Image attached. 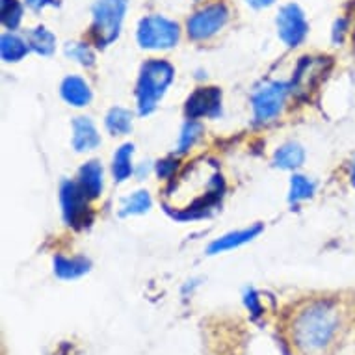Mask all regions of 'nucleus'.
<instances>
[{
  "instance_id": "obj_1",
  "label": "nucleus",
  "mask_w": 355,
  "mask_h": 355,
  "mask_svg": "<svg viewBox=\"0 0 355 355\" xmlns=\"http://www.w3.org/2000/svg\"><path fill=\"white\" fill-rule=\"evenodd\" d=\"M223 179L216 162L212 160H196L188 164L177 181H173L164 193V205L169 212L179 218L203 214L221 198Z\"/></svg>"
},
{
  "instance_id": "obj_2",
  "label": "nucleus",
  "mask_w": 355,
  "mask_h": 355,
  "mask_svg": "<svg viewBox=\"0 0 355 355\" xmlns=\"http://www.w3.org/2000/svg\"><path fill=\"white\" fill-rule=\"evenodd\" d=\"M343 326V313L333 300H315L297 311L291 324L292 346L302 355H322L331 348Z\"/></svg>"
},
{
  "instance_id": "obj_3",
  "label": "nucleus",
  "mask_w": 355,
  "mask_h": 355,
  "mask_svg": "<svg viewBox=\"0 0 355 355\" xmlns=\"http://www.w3.org/2000/svg\"><path fill=\"white\" fill-rule=\"evenodd\" d=\"M175 71L171 64L164 60H149L141 67V76L138 82V106L140 114H149L155 108L157 101L166 94V89L173 80Z\"/></svg>"
},
{
  "instance_id": "obj_4",
  "label": "nucleus",
  "mask_w": 355,
  "mask_h": 355,
  "mask_svg": "<svg viewBox=\"0 0 355 355\" xmlns=\"http://www.w3.org/2000/svg\"><path fill=\"white\" fill-rule=\"evenodd\" d=\"M127 0H97L94 8V35L99 47L116 40L121 28Z\"/></svg>"
},
{
  "instance_id": "obj_5",
  "label": "nucleus",
  "mask_w": 355,
  "mask_h": 355,
  "mask_svg": "<svg viewBox=\"0 0 355 355\" xmlns=\"http://www.w3.org/2000/svg\"><path fill=\"white\" fill-rule=\"evenodd\" d=\"M179 40V26L166 17L151 15L141 21L138 41L146 49H169Z\"/></svg>"
},
{
  "instance_id": "obj_6",
  "label": "nucleus",
  "mask_w": 355,
  "mask_h": 355,
  "mask_svg": "<svg viewBox=\"0 0 355 355\" xmlns=\"http://www.w3.org/2000/svg\"><path fill=\"white\" fill-rule=\"evenodd\" d=\"M229 12L223 4H212L205 10L198 12L190 21H188V35L192 40H209L214 34H218L223 24L227 23Z\"/></svg>"
},
{
  "instance_id": "obj_7",
  "label": "nucleus",
  "mask_w": 355,
  "mask_h": 355,
  "mask_svg": "<svg viewBox=\"0 0 355 355\" xmlns=\"http://www.w3.org/2000/svg\"><path fill=\"white\" fill-rule=\"evenodd\" d=\"M277 30H279V37L288 47H296L297 43H302L307 34V23L302 10L294 4L283 8L277 15Z\"/></svg>"
},
{
  "instance_id": "obj_8",
  "label": "nucleus",
  "mask_w": 355,
  "mask_h": 355,
  "mask_svg": "<svg viewBox=\"0 0 355 355\" xmlns=\"http://www.w3.org/2000/svg\"><path fill=\"white\" fill-rule=\"evenodd\" d=\"M286 86L285 84H270L262 87L261 92L253 97L257 121H268L279 114L281 106L285 103Z\"/></svg>"
},
{
  "instance_id": "obj_9",
  "label": "nucleus",
  "mask_w": 355,
  "mask_h": 355,
  "mask_svg": "<svg viewBox=\"0 0 355 355\" xmlns=\"http://www.w3.org/2000/svg\"><path fill=\"white\" fill-rule=\"evenodd\" d=\"M87 196L82 190V187L75 182H64L62 187V205H64L65 220L69 225H78L86 220L87 210Z\"/></svg>"
},
{
  "instance_id": "obj_10",
  "label": "nucleus",
  "mask_w": 355,
  "mask_h": 355,
  "mask_svg": "<svg viewBox=\"0 0 355 355\" xmlns=\"http://www.w3.org/2000/svg\"><path fill=\"white\" fill-rule=\"evenodd\" d=\"M221 94L218 87H199L193 92L187 103V114L190 119H198L203 116H216L220 110Z\"/></svg>"
},
{
  "instance_id": "obj_11",
  "label": "nucleus",
  "mask_w": 355,
  "mask_h": 355,
  "mask_svg": "<svg viewBox=\"0 0 355 355\" xmlns=\"http://www.w3.org/2000/svg\"><path fill=\"white\" fill-rule=\"evenodd\" d=\"M324 73H326V69H324V58H303L302 64L297 65L292 86L296 87L297 94L309 92V89H313L322 80Z\"/></svg>"
},
{
  "instance_id": "obj_12",
  "label": "nucleus",
  "mask_w": 355,
  "mask_h": 355,
  "mask_svg": "<svg viewBox=\"0 0 355 355\" xmlns=\"http://www.w3.org/2000/svg\"><path fill=\"white\" fill-rule=\"evenodd\" d=\"M75 136H73V146L76 151H89L101 144V138L95 130L94 123L86 117H78L75 121Z\"/></svg>"
},
{
  "instance_id": "obj_13",
  "label": "nucleus",
  "mask_w": 355,
  "mask_h": 355,
  "mask_svg": "<svg viewBox=\"0 0 355 355\" xmlns=\"http://www.w3.org/2000/svg\"><path fill=\"white\" fill-rule=\"evenodd\" d=\"M62 97L73 106H86L92 99V92L86 82L78 76H69L62 84Z\"/></svg>"
},
{
  "instance_id": "obj_14",
  "label": "nucleus",
  "mask_w": 355,
  "mask_h": 355,
  "mask_svg": "<svg viewBox=\"0 0 355 355\" xmlns=\"http://www.w3.org/2000/svg\"><path fill=\"white\" fill-rule=\"evenodd\" d=\"M80 187L87 198H97L103 190V168L99 162H87L80 169Z\"/></svg>"
},
{
  "instance_id": "obj_15",
  "label": "nucleus",
  "mask_w": 355,
  "mask_h": 355,
  "mask_svg": "<svg viewBox=\"0 0 355 355\" xmlns=\"http://www.w3.org/2000/svg\"><path fill=\"white\" fill-rule=\"evenodd\" d=\"M89 270V261L84 257H75V259H65V257H56L54 259V272L62 279H75L80 277Z\"/></svg>"
},
{
  "instance_id": "obj_16",
  "label": "nucleus",
  "mask_w": 355,
  "mask_h": 355,
  "mask_svg": "<svg viewBox=\"0 0 355 355\" xmlns=\"http://www.w3.org/2000/svg\"><path fill=\"white\" fill-rule=\"evenodd\" d=\"M261 225H255V227L245 229V231H239V233H231L225 234L223 239H218L216 242H212L209 248V253H220V251L225 250H233V248H239V245L245 244V242H250L253 236L261 233Z\"/></svg>"
},
{
  "instance_id": "obj_17",
  "label": "nucleus",
  "mask_w": 355,
  "mask_h": 355,
  "mask_svg": "<svg viewBox=\"0 0 355 355\" xmlns=\"http://www.w3.org/2000/svg\"><path fill=\"white\" fill-rule=\"evenodd\" d=\"M0 43H2L0 45V49H2V58L6 60V62H19L21 58H24V54L28 53V45L21 37H17V35H2Z\"/></svg>"
},
{
  "instance_id": "obj_18",
  "label": "nucleus",
  "mask_w": 355,
  "mask_h": 355,
  "mask_svg": "<svg viewBox=\"0 0 355 355\" xmlns=\"http://www.w3.org/2000/svg\"><path fill=\"white\" fill-rule=\"evenodd\" d=\"M303 158H305V153L296 144H288V146L281 147L279 151L275 153V164L285 169L297 168L303 162Z\"/></svg>"
},
{
  "instance_id": "obj_19",
  "label": "nucleus",
  "mask_w": 355,
  "mask_h": 355,
  "mask_svg": "<svg viewBox=\"0 0 355 355\" xmlns=\"http://www.w3.org/2000/svg\"><path fill=\"white\" fill-rule=\"evenodd\" d=\"M132 149L135 147L127 144L114 157V177H116L117 181H125L132 173V162H130L132 160Z\"/></svg>"
},
{
  "instance_id": "obj_20",
  "label": "nucleus",
  "mask_w": 355,
  "mask_h": 355,
  "mask_svg": "<svg viewBox=\"0 0 355 355\" xmlns=\"http://www.w3.org/2000/svg\"><path fill=\"white\" fill-rule=\"evenodd\" d=\"M28 43L35 53L51 54L54 51V47H56V37L47 28L41 26V28H35L30 32Z\"/></svg>"
},
{
  "instance_id": "obj_21",
  "label": "nucleus",
  "mask_w": 355,
  "mask_h": 355,
  "mask_svg": "<svg viewBox=\"0 0 355 355\" xmlns=\"http://www.w3.org/2000/svg\"><path fill=\"white\" fill-rule=\"evenodd\" d=\"M106 127L114 135H127L130 127H132V116L130 112L123 110V108H114L106 117Z\"/></svg>"
},
{
  "instance_id": "obj_22",
  "label": "nucleus",
  "mask_w": 355,
  "mask_h": 355,
  "mask_svg": "<svg viewBox=\"0 0 355 355\" xmlns=\"http://www.w3.org/2000/svg\"><path fill=\"white\" fill-rule=\"evenodd\" d=\"M315 192V182H311L309 179L302 177V175H296L292 177L291 184V201H302V199H307L313 196Z\"/></svg>"
},
{
  "instance_id": "obj_23",
  "label": "nucleus",
  "mask_w": 355,
  "mask_h": 355,
  "mask_svg": "<svg viewBox=\"0 0 355 355\" xmlns=\"http://www.w3.org/2000/svg\"><path fill=\"white\" fill-rule=\"evenodd\" d=\"M21 17H23V8L17 0H2V23L8 28H17Z\"/></svg>"
},
{
  "instance_id": "obj_24",
  "label": "nucleus",
  "mask_w": 355,
  "mask_h": 355,
  "mask_svg": "<svg viewBox=\"0 0 355 355\" xmlns=\"http://www.w3.org/2000/svg\"><path fill=\"white\" fill-rule=\"evenodd\" d=\"M151 207V198L147 192H138L132 198L127 199V203L123 207V214H141Z\"/></svg>"
},
{
  "instance_id": "obj_25",
  "label": "nucleus",
  "mask_w": 355,
  "mask_h": 355,
  "mask_svg": "<svg viewBox=\"0 0 355 355\" xmlns=\"http://www.w3.org/2000/svg\"><path fill=\"white\" fill-rule=\"evenodd\" d=\"M199 132H201V125H199V123L196 121L187 123V127H184V130H182L181 141H179V151H187L188 147L198 140Z\"/></svg>"
},
{
  "instance_id": "obj_26",
  "label": "nucleus",
  "mask_w": 355,
  "mask_h": 355,
  "mask_svg": "<svg viewBox=\"0 0 355 355\" xmlns=\"http://www.w3.org/2000/svg\"><path fill=\"white\" fill-rule=\"evenodd\" d=\"M67 54L73 56V58H76L80 64L84 65L94 64V54H92V51H89L86 45H75V47L67 49Z\"/></svg>"
},
{
  "instance_id": "obj_27",
  "label": "nucleus",
  "mask_w": 355,
  "mask_h": 355,
  "mask_svg": "<svg viewBox=\"0 0 355 355\" xmlns=\"http://www.w3.org/2000/svg\"><path fill=\"white\" fill-rule=\"evenodd\" d=\"M245 305L250 309V313L253 316H261L262 315V307H261V300L257 296L255 292L250 291L245 294Z\"/></svg>"
},
{
  "instance_id": "obj_28",
  "label": "nucleus",
  "mask_w": 355,
  "mask_h": 355,
  "mask_svg": "<svg viewBox=\"0 0 355 355\" xmlns=\"http://www.w3.org/2000/svg\"><path fill=\"white\" fill-rule=\"evenodd\" d=\"M175 166H177V162H173V160H162V162L158 164V175L160 177H169Z\"/></svg>"
},
{
  "instance_id": "obj_29",
  "label": "nucleus",
  "mask_w": 355,
  "mask_h": 355,
  "mask_svg": "<svg viewBox=\"0 0 355 355\" xmlns=\"http://www.w3.org/2000/svg\"><path fill=\"white\" fill-rule=\"evenodd\" d=\"M26 2H28L34 10H41V8L49 6V4H56L54 0H26Z\"/></svg>"
},
{
  "instance_id": "obj_30",
  "label": "nucleus",
  "mask_w": 355,
  "mask_h": 355,
  "mask_svg": "<svg viewBox=\"0 0 355 355\" xmlns=\"http://www.w3.org/2000/svg\"><path fill=\"white\" fill-rule=\"evenodd\" d=\"M253 8H268L274 4V0H245Z\"/></svg>"
},
{
  "instance_id": "obj_31",
  "label": "nucleus",
  "mask_w": 355,
  "mask_h": 355,
  "mask_svg": "<svg viewBox=\"0 0 355 355\" xmlns=\"http://www.w3.org/2000/svg\"><path fill=\"white\" fill-rule=\"evenodd\" d=\"M352 184L355 187V160H354V166H352Z\"/></svg>"
}]
</instances>
